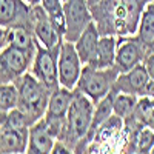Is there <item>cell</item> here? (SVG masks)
<instances>
[{"mask_svg":"<svg viewBox=\"0 0 154 154\" xmlns=\"http://www.w3.org/2000/svg\"><path fill=\"white\" fill-rule=\"evenodd\" d=\"M151 0H99L91 6L100 35H134L140 16Z\"/></svg>","mask_w":154,"mask_h":154,"instance_id":"obj_1","label":"cell"},{"mask_svg":"<svg viewBox=\"0 0 154 154\" xmlns=\"http://www.w3.org/2000/svg\"><path fill=\"white\" fill-rule=\"evenodd\" d=\"M94 106L96 103L88 96L74 89L71 105L66 112L65 134L60 139L72 149V152L79 149V146L88 136V131L91 128V122H93Z\"/></svg>","mask_w":154,"mask_h":154,"instance_id":"obj_2","label":"cell"},{"mask_svg":"<svg viewBox=\"0 0 154 154\" xmlns=\"http://www.w3.org/2000/svg\"><path fill=\"white\" fill-rule=\"evenodd\" d=\"M19 89V105L17 108L29 119L31 123L40 120L48 108L49 94L53 89L45 86L29 71L25 72L16 82Z\"/></svg>","mask_w":154,"mask_h":154,"instance_id":"obj_3","label":"cell"},{"mask_svg":"<svg viewBox=\"0 0 154 154\" xmlns=\"http://www.w3.org/2000/svg\"><path fill=\"white\" fill-rule=\"evenodd\" d=\"M117 75H119V71L116 69V66L96 68L91 65H83L75 89L88 96L94 103H97L99 100H102L106 94L111 93Z\"/></svg>","mask_w":154,"mask_h":154,"instance_id":"obj_4","label":"cell"},{"mask_svg":"<svg viewBox=\"0 0 154 154\" xmlns=\"http://www.w3.org/2000/svg\"><path fill=\"white\" fill-rule=\"evenodd\" d=\"M34 56L35 51L6 45L0 51V83H16L29 71Z\"/></svg>","mask_w":154,"mask_h":154,"instance_id":"obj_5","label":"cell"},{"mask_svg":"<svg viewBox=\"0 0 154 154\" xmlns=\"http://www.w3.org/2000/svg\"><path fill=\"white\" fill-rule=\"evenodd\" d=\"M63 16H65L63 40L72 43L94 22L93 11L88 0H65L63 2Z\"/></svg>","mask_w":154,"mask_h":154,"instance_id":"obj_6","label":"cell"},{"mask_svg":"<svg viewBox=\"0 0 154 154\" xmlns=\"http://www.w3.org/2000/svg\"><path fill=\"white\" fill-rule=\"evenodd\" d=\"M62 45V43H60ZM60 45L56 48H46L38 43L32 60L29 72L37 77L45 86L54 89L59 86V51Z\"/></svg>","mask_w":154,"mask_h":154,"instance_id":"obj_7","label":"cell"},{"mask_svg":"<svg viewBox=\"0 0 154 154\" xmlns=\"http://www.w3.org/2000/svg\"><path fill=\"white\" fill-rule=\"evenodd\" d=\"M82 69L83 63L77 54L74 43L63 40L59 51V85L68 89H75Z\"/></svg>","mask_w":154,"mask_h":154,"instance_id":"obj_8","label":"cell"},{"mask_svg":"<svg viewBox=\"0 0 154 154\" xmlns=\"http://www.w3.org/2000/svg\"><path fill=\"white\" fill-rule=\"evenodd\" d=\"M148 54H149V49L140 42L136 35L119 37L114 66L119 72L130 71L134 66L143 63V60Z\"/></svg>","mask_w":154,"mask_h":154,"instance_id":"obj_9","label":"cell"},{"mask_svg":"<svg viewBox=\"0 0 154 154\" xmlns=\"http://www.w3.org/2000/svg\"><path fill=\"white\" fill-rule=\"evenodd\" d=\"M31 25L37 42L46 48H56L63 42V35L56 29L42 5L31 6Z\"/></svg>","mask_w":154,"mask_h":154,"instance_id":"obj_10","label":"cell"},{"mask_svg":"<svg viewBox=\"0 0 154 154\" xmlns=\"http://www.w3.org/2000/svg\"><path fill=\"white\" fill-rule=\"evenodd\" d=\"M149 74L145 68L143 63L134 66L130 71H125V72H119L117 79H116L112 89L117 93H128V94H134L137 97L143 96L145 91V86L149 82Z\"/></svg>","mask_w":154,"mask_h":154,"instance_id":"obj_11","label":"cell"},{"mask_svg":"<svg viewBox=\"0 0 154 154\" xmlns=\"http://www.w3.org/2000/svg\"><path fill=\"white\" fill-rule=\"evenodd\" d=\"M31 25V6L25 0H0V26Z\"/></svg>","mask_w":154,"mask_h":154,"instance_id":"obj_12","label":"cell"},{"mask_svg":"<svg viewBox=\"0 0 154 154\" xmlns=\"http://www.w3.org/2000/svg\"><path fill=\"white\" fill-rule=\"evenodd\" d=\"M56 143V137L49 131V128L42 117L32 123L28 130V143H26V152L31 154H48L53 151V146Z\"/></svg>","mask_w":154,"mask_h":154,"instance_id":"obj_13","label":"cell"},{"mask_svg":"<svg viewBox=\"0 0 154 154\" xmlns=\"http://www.w3.org/2000/svg\"><path fill=\"white\" fill-rule=\"evenodd\" d=\"M99 38H100V32L99 28L96 26V23L93 22L89 26L79 35V38L74 42V46L77 49L80 60L83 65H91L96 51H97V45H99Z\"/></svg>","mask_w":154,"mask_h":154,"instance_id":"obj_14","label":"cell"},{"mask_svg":"<svg viewBox=\"0 0 154 154\" xmlns=\"http://www.w3.org/2000/svg\"><path fill=\"white\" fill-rule=\"evenodd\" d=\"M74 96V89H68L65 86H57L54 88L49 94V102L45 116L48 117H57V119H65L66 112L69 109L71 100Z\"/></svg>","mask_w":154,"mask_h":154,"instance_id":"obj_15","label":"cell"},{"mask_svg":"<svg viewBox=\"0 0 154 154\" xmlns=\"http://www.w3.org/2000/svg\"><path fill=\"white\" fill-rule=\"evenodd\" d=\"M28 130L0 126V152H26Z\"/></svg>","mask_w":154,"mask_h":154,"instance_id":"obj_16","label":"cell"},{"mask_svg":"<svg viewBox=\"0 0 154 154\" xmlns=\"http://www.w3.org/2000/svg\"><path fill=\"white\" fill-rule=\"evenodd\" d=\"M117 42H119L117 35H100L97 51H96V56H94V60L91 63V66H96V68L114 66Z\"/></svg>","mask_w":154,"mask_h":154,"instance_id":"obj_17","label":"cell"},{"mask_svg":"<svg viewBox=\"0 0 154 154\" xmlns=\"http://www.w3.org/2000/svg\"><path fill=\"white\" fill-rule=\"evenodd\" d=\"M134 35L149 49V53L154 49V0L145 6Z\"/></svg>","mask_w":154,"mask_h":154,"instance_id":"obj_18","label":"cell"},{"mask_svg":"<svg viewBox=\"0 0 154 154\" xmlns=\"http://www.w3.org/2000/svg\"><path fill=\"white\" fill-rule=\"evenodd\" d=\"M6 43L23 49H31V51H37V45H38L32 26H28V25L6 28Z\"/></svg>","mask_w":154,"mask_h":154,"instance_id":"obj_19","label":"cell"},{"mask_svg":"<svg viewBox=\"0 0 154 154\" xmlns=\"http://www.w3.org/2000/svg\"><path fill=\"white\" fill-rule=\"evenodd\" d=\"M114 97H112V111L117 117L126 120L130 119L133 112H134V108L137 105V100L139 97L134 96V94H128V93H117L114 91Z\"/></svg>","mask_w":154,"mask_h":154,"instance_id":"obj_20","label":"cell"},{"mask_svg":"<svg viewBox=\"0 0 154 154\" xmlns=\"http://www.w3.org/2000/svg\"><path fill=\"white\" fill-rule=\"evenodd\" d=\"M19 105V89L16 83H0V112L16 109Z\"/></svg>","mask_w":154,"mask_h":154,"instance_id":"obj_21","label":"cell"},{"mask_svg":"<svg viewBox=\"0 0 154 154\" xmlns=\"http://www.w3.org/2000/svg\"><path fill=\"white\" fill-rule=\"evenodd\" d=\"M143 65H145V68H146V71H148L149 77H151V79H154V49H152L151 53L145 57Z\"/></svg>","mask_w":154,"mask_h":154,"instance_id":"obj_22","label":"cell"},{"mask_svg":"<svg viewBox=\"0 0 154 154\" xmlns=\"http://www.w3.org/2000/svg\"><path fill=\"white\" fill-rule=\"evenodd\" d=\"M51 152H72V149L63 142V140H56V143H54L53 151Z\"/></svg>","mask_w":154,"mask_h":154,"instance_id":"obj_23","label":"cell"},{"mask_svg":"<svg viewBox=\"0 0 154 154\" xmlns=\"http://www.w3.org/2000/svg\"><path fill=\"white\" fill-rule=\"evenodd\" d=\"M143 96L154 97V79H149V82L146 83V86H145V91H143Z\"/></svg>","mask_w":154,"mask_h":154,"instance_id":"obj_24","label":"cell"},{"mask_svg":"<svg viewBox=\"0 0 154 154\" xmlns=\"http://www.w3.org/2000/svg\"><path fill=\"white\" fill-rule=\"evenodd\" d=\"M6 28L0 26V51H2L5 46H6Z\"/></svg>","mask_w":154,"mask_h":154,"instance_id":"obj_25","label":"cell"},{"mask_svg":"<svg viewBox=\"0 0 154 154\" xmlns=\"http://www.w3.org/2000/svg\"><path fill=\"white\" fill-rule=\"evenodd\" d=\"M29 6H35V5H40V0H25Z\"/></svg>","mask_w":154,"mask_h":154,"instance_id":"obj_26","label":"cell"},{"mask_svg":"<svg viewBox=\"0 0 154 154\" xmlns=\"http://www.w3.org/2000/svg\"><path fill=\"white\" fill-rule=\"evenodd\" d=\"M146 126H149L151 130H154V114H152V117H151V120L148 122V125H146Z\"/></svg>","mask_w":154,"mask_h":154,"instance_id":"obj_27","label":"cell"},{"mask_svg":"<svg viewBox=\"0 0 154 154\" xmlns=\"http://www.w3.org/2000/svg\"><path fill=\"white\" fill-rule=\"evenodd\" d=\"M99 2V0H88V3H89V6H94L96 3Z\"/></svg>","mask_w":154,"mask_h":154,"instance_id":"obj_28","label":"cell"},{"mask_svg":"<svg viewBox=\"0 0 154 154\" xmlns=\"http://www.w3.org/2000/svg\"><path fill=\"white\" fill-rule=\"evenodd\" d=\"M151 152H152V154H154V146H152V148H151Z\"/></svg>","mask_w":154,"mask_h":154,"instance_id":"obj_29","label":"cell"},{"mask_svg":"<svg viewBox=\"0 0 154 154\" xmlns=\"http://www.w3.org/2000/svg\"><path fill=\"white\" fill-rule=\"evenodd\" d=\"M63 2H65V0H63Z\"/></svg>","mask_w":154,"mask_h":154,"instance_id":"obj_30","label":"cell"}]
</instances>
